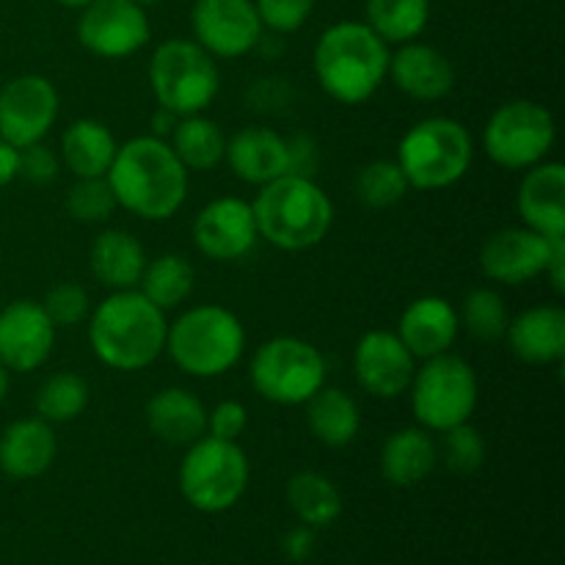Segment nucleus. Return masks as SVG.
<instances>
[{"label": "nucleus", "instance_id": "1", "mask_svg": "<svg viewBox=\"0 0 565 565\" xmlns=\"http://www.w3.org/2000/svg\"><path fill=\"white\" fill-rule=\"evenodd\" d=\"M188 174L169 141L138 136L119 143L105 180L116 204L136 218L160 224L174 218L188 199Z\"/></svg>", "mask_w": 565, "mask_h": 565}, {"label": "nucleus", "instance_id": "2", "mask_svg": "<svg viewBox=\"0 0 565 565\" xmlns=\"http://www.w3.org/2000/svg\"><path fill=\"white\" fill-rule=\"evenodd\" d=\"M169 320L141 290H114L88 315V345L97 362L138 373L166 353Z\"/></svg>", "mask_w": 565, "mask_h": 565}, {"label": "nucleus", "instance_id": "3", "mask_svg": "<svg viewBox=\"0 0 565 565\" xmlns=\"http://www.w3.org/2000/svg\"><path fill=\"white\" fill-rule=\"evenodd\" d=\"M390 44L359 20H342L320 33L312 53L318 86L340 105H362L390 77Z\"/></svg>", "mask_w": 565, "mask_h": 565}, {"label": "nucleus", "instance_id": "4", "mask_svg": "<svg viewBox=\"0 0 565 565\" xmlns=\"http://www.w3.org/2000/svg\"><path fill=\"white\" fill-rule=\"evenodd\" d=\"M257 235L281 252L320 246L334 224L329 193L309 177L285 174L259 188L252 202Z\"/></svg>", "mask_w": 565, "mask_h": 565}, {"label": "nucleus", "instance_id": "5", "mask_svg": "<svg viewBox=\"0 0 565 565\" xmlns=\"http://www.w3.org/2000/svg\"><path fill=\"white\" fill-rule=\"evenodd\" d=\"M246 329L232 309L199 303L169 323L166 353L191 379H221L243 359Z\"/></svg>", "mask_w": 565, "mask_h": 565}, {"label": "nucleus", "instance_id": "6", "mask_svg": "<svg viewBox=\"0 0 565 565\" xmlns=\"http://www.w3.org/2000/svg\"><path fill=\"white\" fill-rule=\"evenodd\" d=\"M475 158L472 132L450 116H428L403 132L397 166L414 191H445L467 177Z\"/></svg>", "mask_w": 565, "mask_h": 565}, {"label": "nucleus", "instance_id": "7", "mask_svg": "<svg viewBox=\"0 0 565 565\" xmlns=\"http://www.w3.org/2000/svg\"><path fill=\"white\" fill-rule=\"evenodd\" d=\"M147 77L158 108L177 116L204 114L221 88L218 64L193 39L160 42L149 55Z\"/></svg>", "mask_w": 565, "mask_h": 565}, {"label": "nucleus", "instance_id": "8", "mask_svg": "<svg viewBox=\"0 0 565 565\" xmlns=\"http://www.w3.org/2000/svg\"><path fill=\"white\" fill-rule=\"evenodd\" d=\"M408 392H412L414 419L430 434H445L456 425L472 423L478 412V373L467 359L456 356L452 351L423 359Z\"/></svg>", "mask_w": 565, "mask_h": 565}, {"label": "nucleus", "instance_id": "9", "mask_svg": "<svg viewBox=\"0 0 565 565\" xmlns=\"http://www.w3.org/2000/svg\"><path fill=\"white\" fill-rule=\"evenodd\" d=\"M180 494L202 513H224L248 489V458L237 441L202 436L188 445L180 463Z\"/></svg>", "mask_w": 565, "mask_h": 565}, {"label": "nucleus", "instance_id": "10", "mask_svg": "<svg viewBox=\"0 0 565 565\" xmlns=\"http://www.w3.org/2000/svg\"><path fill=\"white\" fill-rule=\"evenodd\" d=\"M254 392L276 406H301L326 386V359L301 337L263 342L248 364Z\"/></svg>", "mask_w": 565, "mask_h": 565}, {"label": "nucleus", "instance_id": "11", "mask_svg": "<svg viewBox=\"0 0 565 565\" xmlns=\"http://www.w3.org/2000/svg\"><path fill=\"white\" fill-rule=\"evenodd\" d=\"M555 116L535 99H511L489 116L483 152L505 171H527L544 163L555 147Z\"/></svg>", "mask_w": 565, "mask_h": 565}, {"label": "nucleus", "instance_id": "12", "mask_svg": "<svg viewBox=\"0 0 565 565\" xmlns=\"http://www.w3.org/2000/svg\"><path fill=\"white\" fill-rule=\"evenodd\" d=\"M152 36L147 9L132 0H92L77 17V42L105 61L141 53Z\"/></svg>", "mask_w": 565, "mask_h": 565}, {"label": "nucleus", "instance_id": "13", "mask_svg": "<svg viewBox=\"0 0 565 565\" xmlns=\"http://www.w3.org/2000/svg\"><path fill=\"white\" fill-rule=\"evenodd\" d=\"M58 88L50 77H11L0 88V138L17 149L42 143L58 121Z\"/></svg>", "mask_w": 565, "mask_h": 565}, {"label": "nucleus", "instance_id": "14", "mask_svg": "<svg viewBox=\"0 0 565 565\" xmlns=\"http://www.w3.org/2000/svg\"><path fill=\"white\" fill-rule=\"evenodd\" d=\"M193 42L213 58H243L263 42L254 0H196L191 9Z\"/></svg>", "mask_w": 565, "mask_h": 565}, {"label": "nucleus", "instance_id": "15", "mask_svg": "<svg viewBox=\"0 0 565 565\" xmlns=\"http://www.w3.org/2000/svg\"><path fill=\"white\" fill-rule=\"evenodd\" d=\"M414 373H417V359L397 334L373 329L359 337L356 348H353V375L370 397L395 401V397L406 395Z\"/></svg>", "mask_w": 565, "mask_h": 565}, {"label": "nucleus", "instance_id": "16", "mask_svg": "<svg viewBox=\"0 0 565 565\" xmlns=\"http://www.w3.org/2000/svg\"><path fill=\"white\" fill-rule=\"evenodd\" d=\"M555 241L557 237H544L530 226L497 230L480 246V270L486 279L497 281V285H530L544 276Z\"/></svg>", "mask_w": 565, "mask_h": 565}, {"label": "nucleus", "instance_id": "17", "mask_svg": "<svg viewBox=\"0 0 565 565\" xmlns=\"http://www.w3.org/2000/svg\"><path fill=\"white\" fill-rule=\"evenodd\" d=\"M257 221L252 202L237 196H218L204 204L193 218V243L199 254L215 263H235L257 246Z\"/></svg>", "mask_w": 565, "mask_h": 565}, {"label": "nucleus", "instance_id": "18", "mask_svg": "<svg viewBox=\"0 0 565 565\" xmlns=\"http://www.w3.org/2000/svg\"><path fill=\"white\" fill-rule=\"evenodd\" d=\"M55 326L42 303L17 298L0 309V364L9 373H33L55 348Z\"/></svg>", "mask_w": 565, "mask_h": 565}, {"label": "nucleus", "instance_id": "19", "mask_svg": "<svg viewBox=\"0 0 565 565\" xmlns=\"http://www.w3.org/2000/svg\"><path fill=\"white\" fill-rule=\"evenodd\" d=\"M390 77L406 97L417 103H436L456 88V70L441 50L423 42L397 44L390 55Z\"/></svg>", "mask_w": 565, "mask_h": 565}, {"label": "nucleus", "instance_id": "20", "mask_svg": "<svg viewBox=\"0 0 565 565\" xmlns=\"http://www.w3.org/2000/svg\"><path fill=\"white\" fill-rule=\"evenodd\" d=\"M458 334H461L458 309L441 296L414 298L397 320V337L412 351L414 359L450 353Z\"/></svg>", "mask_w": 565, "mask_h": 565}, {"label": "nucleus", "instance_id": "21", "mask_svg": "<svg viewBox=\"0 0 565 565\" xmlns=\"http://www.w3.org/2000/svg\"><path fill=\"white\" fill-rule=\"evenodd\" d=\"M224 163L246 185H268L290 171L287 138L270 127H243L235 136L226 138Z\"/></svg>", "mask_w": 565, "mask_h": 565}, {"label": "nucleus", "instance_id": "22", "mask_svg": "<svg viewBox=\"0 0 565 565\" xmlns=\"http://www.w3.org/2000/svg\"><path fill=\"white\" fill-rule=\"evenodd\" d=\"M516 210L524 226L539 235L565 237V166L561 160H544L524 171Z\"/></svg>", "mask_w": 565, "mask_h": 565}, {"label": "nucleus", "instance_id": "23", "mask_svg": "<svg viewBox=\"0 0 565 565\" xmlns=\"http://www.w3.org/2000/svg\"><path fill=\"white\" fill-rule=\"evenodd\" d=\"M508 348L524 364L550 367L565 356V309L555 303H535L511 318L505 331Z\"/></svg>", "mask_w": 565, "mask_h": 565}, {"label": "nucleus", "instance_id": "24", "mask_svg": "<svg viewBox=\"0 0 565 565\" xmlns=\"http://www.w3.org/2000/svg\"><path fill=\"white\" fill-rule=\"evenodd\" d=\"M58 456V436L42 417L17 419L0 436V472L11 480L42 478Z\"/></svg>", "mask_w": 565, "mask_h": 565}, {"label": "nucleus", "instance_id": "25", "mask_svg": "<svg viewBox=\"0 0 565 565\" xmlns=\"http://www.w3.org/2000/svg\"><path fill=\"white\" fill-rule=\"evenodd\" d=\"M143 419L154 439L171 447H188L207 436V408L182 386H166L154 392L143 408Z\"/></svg>", "mask_w": 565, "mask_h": 565}, {"label": "nucleus", "instance_id": "26", "mask_svg": "<svg viewBox=\"0 0 565 565\" xmlns=\"http://www.w3.org/2000/svg\"><path fill=\"white\" fill-rule=\"evenodd\" d=\"M436 463H439V447H436L434 434L419 425L395 430L384 441L379 456L381 478L397 489H412V486L428 480Z\"/></svg>", "mask_w": 565, "mask_h": 565}, {"label": "nucleus", "instance_id": "27", "mask_svg": "<svg viewBox=\"0 0 565 565\" xmlns=\"http://www.w3.org/2000/svg\"><path fill=\"white\" fill-rule=\"evenodd\" d=\"M88 268L103 287L114 290H136L147 268V252L141 241L127 230H105L94 237L88 252Z\"/></svg>", "mask_w": 565, "mask_h": 565}, {"label": "nucleus", "instance_id": "28", "mask_svg": "<svg viewBox=\"0 0 565 565\" xmlns=\"http://www.w3.org/2000/svg\"><path fill=\"white\" fill-rule=\"evenodd\" d=\"M119 141L108 125L97 119H77L61 136V163L66 171L86 180V177H105L116 158Z\"/></svg>", "mask_w": 565, "mask_h": 565}, {"label": "nucleus", "instance_id": "29", "mask_svg": "<svg viewBox=\"0 0 565 565\" xmlns=\"http://www.w3.org/2000/svg\"><path fill=\"white\" fill-rule=\"evenodd\" d=\"M307 425L315 439L326 447H348L362 430V412L353 395L340 386H320L307 403Z\"/></svg>", "mask_w": 565, "mask_h": 565}, {"label": "nucleus", "instance_id": "30", "mask_svg": "<svg viewBox=\"0 0 565 565\" xmlns=\"http://www.w3.org/2000/svg\"><path fill=\"white\" fill-rule=\"evenodd\" d=\"M169 143L188 171H213L215 166L224 163L226 136L218 121L207 119L204 114L180 116Z\"/></svg>", "mask_w": 565, "mask_h": 565}, {"label": "nucleus", "instance_id": "31", "mask_svg": "<svg viewBox=\"0 0 565 565\" xmlns=\"http://www.w3.org/2000/svg\"><path fill=\"white\" fill-rule=\"evenodd\" d=\"M287 505L307 527H329L342 513V494L323 472L303 469L287 480Z\"/></svg>", "mask_w": 565, "mask_h": 565}, {"label": "nucleus", "instance_id": "32", "mask_svg": "<svg viewBox=\"0 0 565 565\" xmlns=\"http://www.w3.org/2000/svg\"><path fill=\"white\" fill-rule=\"evenodd\" d=\"M193 285H196V270L191 259L185 254L169 252L149 259L136 290H141L158 309L171 312L191 298Z\"/></svg>", "mask_w": 565, "mask_h": 565}, {"label": "nucleus", "instance_id": "33", "mask_svg": "<svg viewBox=\"0 0 565 565\" xmlns=\"http://www.w3.org/2000/svg\"><path fill=\"white\" fill-rule=\"evenodd\" d=\"M364 22L386 44L414 42L430 22V0H367Z\"/></svg>", "mask_w": 565, "mask_h": 565}, {"label": "nucleus", "instance_id": "34", "mask_svg": "<svg viewBox=\"0 0 565 565\" xmlns=\"http://www.w3.org/2000/svg\"><path fill=\"white\" fill-rule=\"evenodd\" d=\"M458 320H461V329L469 337H475V340L500 342L505 340L511 312H508V303L500 296V290H494V287H475L461 301Z\"/></svg>", "mask_w": 565, "mask_h": 565}, {"label": "nucleus", "instance_id": "35", "mask_svg": "<svg viewBox=\"0 0 565 565\" xmlns=\"http://www.w3.org/2000/svg\"><path fill=\"white\" fill-rule=\"evenodd\" d=\"M88 406V381L77 373H53L36 392V417L50 425H66Z\"/></svg>", "mask_w": 565, "mask_h": 565}, {"label": "nucleus", "instance_id": "36", "mask_svg": "<svg viewBox=\"0 0 565 565\" xmlns=\"http://www.w3.org/2000/svg\"><path fill=\"white\" fill-rule=\"evenodd\" d=\"M408 191L412 188H408V180L401 166H397V160H373V163L362 166L356 171V180H353V193L370 210L395 207Z\"/></svg>", "mask_w": 565, "mask_h": 565}, {"label": "nucleus", "instance_id": "37", "mask_svg": "<svg viewBox=\"0 0 565 565\" xmlns=\"http://www.w3.org/2000/svg\"><path fill=\"white\" fill-rule=\"evenodd\" d=\"M119 210L105 177H86L66 191V213L81 224H103Z\"/></svg>", "mask_w": 565, "mask_h": 565}, {"label": "nucleus", "instance_id": "38", "mask_svg": "<svg viewBox=\"0 0 565 565\" xmlns=\"http://www.w3.org/2000/svg\"><path fill=\"white\" fill-rule=\"evenodd\" d=\"M441 441H436L439 447V461L445 463L450 472L456 475H475L486 461V441L480 436L478 428H472L469 423L456 425V428L439 434Z\"/></svg>", "mask_w": 565, "mask_h": 565}, {"label": "nucleus", "instance_id": "39", "mask_svg": "<svg viewBox=\"0 0 565 565\" xmlns=\"http://www.w3.org/2000/svg\"><path fill=\"white\" fill-rule=\"evenodd\" d=\"M42 307L47 318L53 320L55 329H75V326H81L92 315L88 292L81 285H75V281H61V285L50 287Z\"/></svg>", "mask_w": 565, "mask_h": 565}, {"label": "nucleus", "instance_id": "40", "mask_svg": "<svg viewBox=\"0 0 565 565\" xmlns=\"http://www.w3.org/2000/svg\"><path fill=\"white\" fill-rule=\"evenodd\" d=\"M263 28L274 33H296L309 22L315 0H254Z\"/></svg>", "mask_w": 565, "mask_h": 565}, {"label": "nucleus", "instance_id": "41", "mask_svg": "<svg viewBox=\"0 0 565 565\" xmlns=\"http://www.w3.org/2000/svg\"><path fill=\"white\" fill-rule=\"evenodd\" d=\"M248 428V408L241 401L215 403L213 412H207V436L224 441H237Z\"/></svg>", "mask_w": 565, "mask_h": 565}, {"label": "nucleus", "instance_id": "42", "mask_svg": "<svg viewBox=\"0 0 565 565\" xmlns=\"http://www.w3.org/2000/svg\"><path fill=\"white\" fill-rule=\"evenodd\" d=\"M58 154L44 143L20 149V177L31 185H50L58 177Z\"/></svg>", "mask_w": 565, "mask_h": 565}, {"label": "nucleus", "instance_id": "43", "mask_svg": "<svg viewBox=\"0 0 565 565\" xmlns=\"http://www.w3.org/2000/svg\"><path fill=\"white\" fill-rule=\"evenodd\" d=\"M287 154H290V171H287V174L315 180V174H318L320 169V149L312 136L298 132V136L287 138Z\"/></svg>", "mask_w": 565, "mask_h": 565}, {"label": "nucleus", "instance_id": "44", "mask_svg": "<svg viewBox=\"0 0 565 565\" xmlns=\"http://www.w3.org/2000/svg\"><path fill=\"white\" fill-rule=\"evenodd\" d=\"M281 552H285L287 561H292V563L309 561L315 552L312 527H307V524H298V527H292L290 533L281 539Z\"/></svg>", "mask_w": 565, "mask_h": 565}, {"label": "nucleus", "instance_id": "45", "mask_svg": "<svg viewBox=\"0 0 565 565\" xmlns=\"http://www.w3.org/2000/svg\"><path fill=\"white\" fill-rule=\"evenodd\" d=\"M544 276L550 279L552 290H555L557 296H563L565 292V237H557V241L552 243V254H550V263H546Z\"/></svg>", "mask_w": 565, "mask_h": 565}, {"label": "nucleus", "instance_id": "46", "mask_svg": "<svg viewBox=\"0 0 565 565\" xmlns=\"http://www.w3.org/2000/svg\"><path fill=\"white\" fill-rule=\"evenodd\" d=\"M20 177V149L0 138V188L11 185Z\"/></svg>", "mask_w": 565, "mask_h": 565}, {"label": "nucleus", "instance_id": "47", "mask_svg": "<svg viewBox=\"0 0 565 565\" xmlns=\"http://www.w3.org/2000/svg\"><path fill=\"white\" fill-rule=\"evenodd\" d=\"M177 121H180V116L171 114V110H166V108H158L152 116V132H149V136L169 141V136L174 132Z\"/></svg>", "mask_w": 565, "mask_h": 565}, {"label": "nucleus", "instance_id": "48", "mask_svg": "<svg viewBox=\"0 0 565 565\" xmlns=\"http://www.w3.org/2000/svg\"><path fill=\"white\" fill-rule=\"evenodd\" d=\"M9 370L3 367V364H0V403L6 401V392H9Z\"/></svg>", "mask_w": 565, "mask_h": 565}, {"label": "nucleus", "instance_id": "49", "mask_svg": "<svg viewBox=\"0 0 565 565\" xmlns=\"http://www.w3.org/2000/svg\"><path fill=\"white\" fill-rule=\"evenodd\" d=\"M55 3L64 6V9H77V11H81L83 6H88V3H92V0H55Z\"/></svg>", "mask_w": 565, "mask_h": 565}, {"label": "nucleus", "instance_id": "50", "mask_svg": "<svg viewBox=\"0 0 565 565\" xmlns=\"http://www.w3.org/2000/svg\"><path fill=\"white\" fill-rule=\"evenodd\" d=\"M132 3H138V6H143V9H147V6H154V3H160V0H132Z\"/></svg>", "mask_w": 565, "mask_h": 565}]
</instances>
